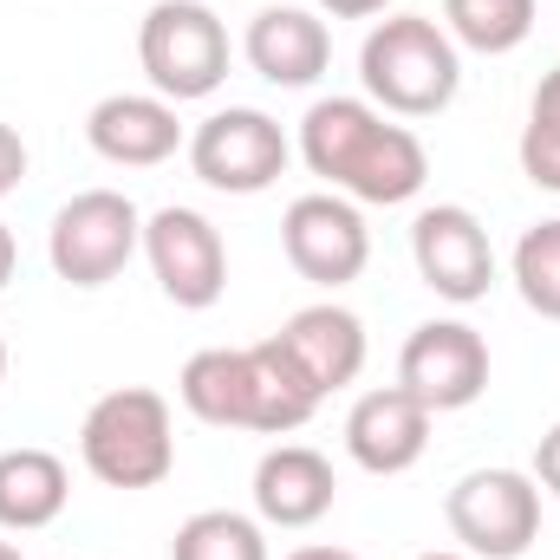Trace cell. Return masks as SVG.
I'll return each instance as SVG.
<instances>
[{
	"mask_svg": "<svg viewBox=\"0 0 560 560\" xmlns=\"http://www.w3.org/2000/svg\"><path fill=\"white\" fill-rule=\"evenodd\" d=\"M0 385H7V339H0Z\"/></svg>",
	"mask_w": 560,
	"mask_h": 560,
	"instance_id": "cell-30",
	"label": "cell"
},
{
	"mask_svg": "<svg viewBox=\"0 0 560 560\" xmlns=\"http://www.w3.org/2000/svg\"><path fill=\"white\" fill-rule=\"evenodd\" d=\"M398 385L430 418L469 411L489 392V339L469 319H423L398 352Z\"/></svg>",
	"mask_w": 560,
	"mask_h": 560,
	"instance_id": "cell-11",
	"label": "cell"
},
{
	"mask_svg": "<svg viewBox=\"0 0 560 560\" xmlns=\"http://www.w3.org/2000/svg\"><path fill=\"white\" fill-rule=\"evenodd\" d=\"M359 85L392 118H436L463 92V46L430 13H385L359 46Z\"/></svg>",
	"mask_w": 560,
	"mask_h": 560,
	"instance_id": "cell-3",
	"label": "cell"
},
{
	"mask_svg": "<svg viewBox=\"0 0 560 560\" xmlns=\"http://www.w3.org/2000/svg\"><path fill=\"white\" fill-rule=\"evenodd\" d=\"M280 560H359L352 548H332V541H306V548H293V555H280Z\"/></svg>",
	"mask_w": 560,
	"mask_h": 560,
	"instance_id": "cell-27",
	"label": "cell"
},
{
	"mask_svg": "<svg viewBox=\"0 0 560 560\" xmlns=\"http://www.w3.org/2000/svg\"><path fill=\"white\" fill-rule=\"evenodd\" d=\"M515 156H522V176H528L535 189L560 196V66L541 72V85H535V98H528V125H522Z\"/></svg>",
	"mask_w": 560,
	"mask_h": 560,
	"instance_id": "cell-22",
	"label": "cell"
},
{
	"mask_svg": "<svg viewBox=\"0 0 560 560\" xmlns=\"http://www.w3.org/2000/svg\"><path fill=\"white\" fill-rule=\"evenodd\" d=\"M319 20H385L392 0H313Z\"/></svg>",
	"mask_w": 560,
	"mask_h": 560,
	"instance_id": "cell-25",
	"label": "cell"
},
{
	"mask_svg": "<svg viewBox=\"0 0 560 560\" xmlns=\"http://www.w3.org/2000/svg\"><path fill=\"white\" fill-rule=\"evenodd\" d=\"M20 275V242H13V229L0 222V293H7V280Z\"/></svg>",
	"mask_w": 560,
	"mask_h": 560,
	"instance_id": "cell-26",
	"label": "cell"
},
{
	"mask_svg": "<svg viewBox=\"0 0 560 560\" xmlns=\"http://www.w3.org/2000/svg\"><path fill=\"white\" fill-rule=\"evenodd\" d=\"M411 268L450 306L489 300V287H495V242H489L482 215L463 209V202H430V209H418V222H411Z\"/></svg>",
	"mask_w": 560,
	"mask_h": 560,
	"instance_id": "cell-12",
	"label": "cell"
},
{
	"mask_svg": "<svg viewBox=\"0 0 560 560\" xmlns=\"http://www.w3.org/2000/svg\"><path fill=\"white\" fill-rule=\"evenodd\" d=\"M293 156L346 202L359 209H398V202H418L423 183H430V150L423 138L378 112L365 92L359 98H313L306 118H300V138H293Z\"/></svg>",
	"mask_w": 560,
	"mask_h": 560,
	"instance_id": "cell-1",
	"label": "cell"
},
{
	"mask_svg": "<svg viewBox=\"0 0 560 560\" xmlns=\"http://www.w3.org/2000/svg\"><path fill=\"white\" fill-rule=\"evenodd\" d=\"M85 143L112 170H156V163H170L189 143V131H183L170 98H156V92H112V98H98L85 112Z\"/></svg>",
	"mask_w": 560,
	"mask_h": 560,
	"instance_id": "cell-15",
	"label": "cell"
},
{
	"mask_svg": "<svg viewBox=\"0 0 560 560\" xmlns=\"http://www.w3.org/2000/svg\"><path fill=\"white\" fill-rule=\"evenodd\" d=\"M242 59L275 92H313L332 66V26L313 7H261L242 33Z\"/></svg>",
	"mask_w": 560,
	"mask_h": 560,
	"instance_id": "cell-14",
	"label": "cell"
},
{
	"mask_svg": "<svg viewBox=\"0 0 560 560\" xmlns=\"http://www.w3.org/2000/svg\"><path fill=\"white\" fill-rule=\"evenodd\" d=\"M535 20H541V0H443V33L463 52H482V59H502V52L528 46Z\"/></svg>",
	"mask_w": 560,
	"mask_h": 560,
	"instance_id": "cell-19",
	"label": "cell"
},
{
	"mask_svg": "<svg viewBox=\"0 0 560 560\" xmlns=\"http://www.w3.org/2000/svg\"><path fill=\"white\" fill-rule=\"evenodd\" d=\"M79 463L105 489H156L176 469V411L150 385H118L105 392L85 423H79Z\"/></svg>",
	"mask_w": 560,
	"mask_h": 560,
	"instance_id": "cell-4",
	"label": "cell"
},
{
	"mask_svg": "<svg viewBox=\"0 0 560 560\" xmlns=\"http://www.w3.org/2000/svg\"><path fill=\"white\" fill-rule=\"evenodd\" d=\"M170 560H275V555H268L261 515H242V509H196V515L170 535Z\"/></svg>",
	"mask_w": 560,
	"mask_h": 560,
	"instance_id": "cell-20",
	"label": "cell"
},
{
	"mask_svg": "<svg viewBox=\"0 0 560 560\" xmlns=\"http://www.w3.org/2000/svg\"><path fill=\"white\" fill-rule=\"evenodd\" d=\"M418 560H469L463 548H443V555H418Z\"/></svg>",
	"mask_w": 560,
	"mask_h": 560,
	"instance_id": "cell-28",
	"label": "cell"
},
{
	"mask_svg": "<svg viewBox=\"0 0 560 560\" xmlns=\"http://www.w3.org/2000/svg\"><path fill=\"white\" fill-rule=\"evenodd\" d=\"M509 280H515V293H522L528 313H541V319L560 326V215L522 229V242L509 255Z\"/></svg>",
	"mask_w": 560,
	"mask_h": 560,
	"instance_id": "cell-21",
	"label": "cell"
},
{
	"mask_svg": "<svg viewBox=\"0 0 560 560\" xmlns=\"http://www.w3.org/2000/svg\"><path fill=\"white\" fill-rule=\"evenodd\" d=\"M143 255V209L125 189H79L52 209L46 261L66 287H112Z\"/></svg>",
	"mask_w": 560,
	"mask_h": 560,
	"instance_id": "cell-6",
	"label": "cell"
},
{
	"mask_svg": "<svg viewBox=\"0 0 560 560\" xmlns=\"http://www.w3.org/2000/svg\"><path fill=\"white\" fill-rule=\"evenodd\" d=\"M138 66L156 98L202 105L229 79V26L202 0H156L138 26Z\"/></svg>",
	"mask_w": 560,
	"mask_h": 560,
	"instance_id": "cell-5",
	"label": "cell"
},
{
	"mask_svg": "<svg viewBox=\"0 0 560 560\" xmlns=\"http://www.w3.org/2000/svg\"><path fill=\"white\" fill-rule=\"evenodd\" d=\"M66 502H72L66 456H52L39 443L0 450V535H39L66 515Z\"/></svg>",
	"mask_w": 560,
	"mask_h": 560,
	"instance_id": "cell-18",
	"label": "cell"
},
{
	"mask_svg": "<svg viewBox=\"0 0 560 560\" xmlns=\"http://www.w3.org/2000/svg\"><path fill=\"white\" fill-rule=\"evenodd\" d=\"M183 411L209 430H255V436H293L326 405L319 385L293 365V352L275 332L255 346H202L189 352L176 378Z\"/></svg>",
	"mask_w": 560,
	"mask_h": 560,
	"instance_id": "cell-2",
	"label": "cell"
},
{
	"mask_svg": "<svg viewBox=\"0 0 560 560\" xmlns=\"http://www.w3.org/2000/svg\"><path fill=\"white\" fill-rule=\"evenodd\" d=\"M275 339L293 352V365L319 385V398L359 385V372H365V359H372L365 319H359L352 306H339V300H313V306L287 313V326H280Z\"/></svg>",
	"mask_w": 560,
	"mask_h": 560,
	"instance_id": "cell-16",
	"label": "cell"
},
{
	"mask_svg": "<svg viewBox=\"0 0 560 560\" xmlns=\"http://www.w3.org/2000/svg\"><path fill=\"white\" fill-rule=\"evenodd\" d=\"M183 156H189V170H196L202 189H215V196H261V189H275L280 176H287L293 138L280 131V118H268L261 105H222V112H209L189 131Z\"/></svg>",
	"mask_w": 560,
	"mask_h": 560,
	"instance_id": "cell-8",
	"label": "cell"
},
{
	"mask_svg": "<svg viewBox=\"0 0 560 560\" xmlns=\"http://www.w3.org/2000/svg\"><path fill=\"white\" fill-rule=\"evenodd\" d=\"M443 522L469 560H522L541 541V482L528 469H469L443 495Z\"/></svg>",
	"mask_w": 560,
	"mask_h": 560,
	"instance_id": "cell-7",
	"label": "cell"
},
{
	"mask_svg": "<svg viewBox=\"0 0 560 560\" xmlns=\"http://www.w3.org/2000/svg\"><path fill=\"white\" fill-rule=\"evenodd\" d=\"M143 261L156 275V293L183 313H209L229 293V242L189 202H163L143 215Z\"/></svg>",
	"mask_w": 560,
	"mask_h": 560,
	"instance_id": "cell-9",
	"label": "cell"
},
{
	"mask_svg": "<svg viewBox=\"0 0 560 560\" xmlns=\"http://www.w3.org/2000/svg\"><path fill=\"white\" fill-rule=\"evenodd\" d=\"M0 560H26V555H20V548H13V541H0Z\"/></svg>",
	"mask_w": 560,
	"mask_h": 560,
	"instance_id": "cell-29",
	"label": "cell"
},
{
	"mask_svg": "<svg viewBox=\"0 0 560 560\" xmlns=\"http://www.w3.org/2000/svg\"><path fill=\"white\" fill-rule=\"evenodd\" d=\"M528 476L541 482V495L560 502V423H548V430L535 436V469H528Z\"/></svg>",
	"mask_w": 560,
	"mask_h": 560,
	"instance_id": "cell-24",
	"label": "cell"
},
{
	"mask_svg": "<svg viewBox=\"0 0 560 560\" xmlns=\"http://www.w3.org/2000/svg\"><path fill=\"white\" fill-rule=\"evenodd\" d=\"M248 495H255L261 528H313V522L332 515L339 476H332V463H326L313 443H275V450L255 463Z\"/></svg>",
	"mask_w": 560,
	"mask_h": 560,
	"instance_id": "cell-17",
	"label": "cell"
},
{
	"mask_svg": "<svg viewBox=\"0 0 560 560\" xmlns=\"http://www.w3.org/2000/svg\"><path fill=\"white\" fill-rule=\"evenodd\" d=\"M26 170H33V150H26V138H20V131L0 118V202H7V196L26 183Z\"/></svg>",
	"mask_w": 560,
	"mask_h": 560,
	"instance_id": "cell-23",
	"label": "cell"
},
{
	"mask_svg": "<svg viewBox=\"0 0 560 560\" xmlns=\"http://www.w3.org/2000/svg\"><path fill=\"white\" fill-rule=\"evenodd\" d=\"M430 411L405 385H378V392H359L352 411H346V456L365 469V476H405L418 469L423 450H430Z\"/></svg>",
	"mask_w": 560,
	"mask_h": 560,
	"instance_id": "cell-13",
	"label": "cell"
},
{
	"mask_svg": "<svg viewBox=\"0 0 560 560\" xmlns=\"http://www.w3.org/2000/svg\"><path fill=\"white\" fill-rule=\"evenodd\" d=\"M280 255L287 268L326 293L352 287L372 261V229H365V209L332 196V189H313V196H293L287 215H280Z\"/></svg>",
	"mask_w": 560,
	"mask_h": 560,
	"instance_id": "cell-10",
	"label": "cell"
}]
</instances>
